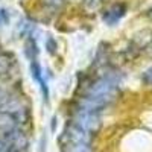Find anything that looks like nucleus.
<instances>
[{
    "instance_id": "obj_1",
    "label": "nucleus",
    "mask_w": 152,
    "mask_h": 152,
    "mask_svg": "<svg viewBox=\"0 0 152 152\" xmlns=\"http://www.w3.org/2000/svg\"><path fill=\"white\" fill-rule=\"evenodd\" d=\"M75 126H78L81 131H84L88 135H93L99 128H100V116L99 111L88 110L84 107H79L75 116Z\"/></svg>"
},
{
    "instance_id": "obj_2",
    "label": "nucleus",
    "mask_w": 152,
    "mask_h": 152,
    "mask_svg": "<svg viewBox=\"0 0 152 152\" xmlns=\"http://www.w3.org/2000/svg\"><path fill=\"white\" fill-rule=\"evenodd\" d=\"M125 14V6L123 5H114L111 9H108L104 15V21L107 24H114L117 23Z\"/></svg>"
},
{
    "instance_id": "obj_3",
    "label": "nucleus",
    "mask_w": 152,
    "mask_h": 152,
    "mask_svg": "<svg viewBox=\"0 0 152 152\" xmlns=\"http://www.w3.org/2000/svg\"><path fill=\"white\" fill-rule=\"evenodd\" d=\"M31 73H32V76H34V79L38 82V85L41 87L43 94H44V99L47 100V85H46V81L43 79L41 67H40V64H38V61H37V59L31 62Z\"/></svg>"
},
{
    "instance_id": "obj_4",
    "label": "nucleus",
    "mask_w": 152,
    "mask_h": 152,
    "mask_svg": "<svg viewBox=\"0 0 152 152\" xmlns=\"http://www.w3.org/2000/svg\"><path fill=\"white\" fill-rule=\"evenodd\" d=\"M24 55L31 59V62L37 59L38 49H37V43L32 40V38H29V40L26 41V46H24Z\"/></svg>"
},
{
    "instance_id": "obj_5",
    "label": "nucleus",
    "mask_w": 152,
    "mask_h": 152,
    "mask_svg": "<svg viewBox=\"0 0 152 152\" xmlns=\"http://www.w3.org/2000/svg\"><path fill=\"white\" fill-rule=\"evenodd\" d=\"M43 3L47 5L49 8H52V9H58L62 5V0H43Z\"/></svg>"
},
{
    "instance_id": "obj_6",
    "label": "nucleus",
    "mask_w": 152,
    "mask_h": 152,
    "mask_svg": "<svg viewBox=\"0 0 152 152\" xmlns=\"http://www.w3.org/2000/svg\"><path fill=\"white\" fill-rule=\"evenodd\" d=\"M0 152H11L9 145H8L5 140H2V138H0Z\"/></svg>"
},
{
    "instance_id": "obj_7",
    "label": "nucleus",
    "mask_w": 152,
    "mask_h": 152,
    "mask_svg": "<svg viewBox=\"0 0 152 152\" xmlns=\"http://www.w3.org/2000/svg\"><path fill=\"white\" fill-rule=\"evenodd\" d=\"M8 23V14L5 9H0V24H6Z\"/></svg>"
},
{
    "instance_id": "obj_8",
    "label": "nucleus",
    "mask_w": 152,
    "mask_h": 152,
    "mask_svg": "<svg viewBox=\"0 0 152 152\" xmlns=\"http://www.w3.org/2000/svg\"><path fill=\"white\" fill-rule=\"evenodd\" d=\"M145 81L148 84H152V69H149L146 73H145Z\"/></svg>"
},
{
    "instance_id": "obj_9",
    "label": "nucleus",
    "mask_w": 152,
    "mask_h": 152,
    "mask_svg": "<svg viewBox=\"0 0 152 152\" xmlns=\"http://www.w3.org/2000/svg\"><path fill=\"white\" fill-rule=\"evenodd\" d=\"M149 18L152 20V9H149Z\"/></svg>"
}]
</instances>
